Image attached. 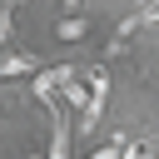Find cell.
<instances>
[{"label": "cell", "mask_w": 159, "mask_h": 159, "mask_svg": "<svg viewBox=\"0 0 159 159\" xmlns=\"http://www.w3.org/2000/svg\"><path fill=\"white\" fill-rule=\"evenodd\" d=\"M84 84H89V109L80 114V134L99 129V114H104V99H109V80H104V70H99V65H94V70H84Z\"/></svg>", "instance_id": "obj_1"}, {"label": "cell", "mask_w": 159, "mask_h": 159, "mask_svg": "<svg viewBox=\"0 0 159 159\" xmlns=\"http://www.w3.org/2000/svg\"><path fill=\"white\" fill-rule=\"evenodd\" d=\"M75 75H80L75 65H55V70H40V75H35V94H40V99H50V94H55L60 84H70Z\"/></svg>", "instance_id": "obj_2"}, {"label": "cell", "mask_w": 159, "mask_h": 159, "mask_svg": "<svg viewBox=\"0 0 159 159\" xmlns=\"http://www.w3.org/2000/svg\"><path fill=\"white\" fill-rule=\"evenodd\" d=\"M50 159H70V119L55 109V134H50Z\"/></svg>", "instance_id": "obj_3"}, {"label": "cell", "mask_w": 159, "mask_h": 159, "mask_svg": "<svg viewBox=\"0 0 159 159\" xmlns=\"http://www.w3.org/2000/svg\"><path fill=\"white\" fill-rule=\"evenodd\" d=\"M25 70L40 75V60H35V55H20V50H15V55H0V75H25Z\"/></svg>", "instance_id": "obj_4"}, {"label": "cell", "mask_w": 159, "mask_h": 159, "mask_svg": "<svg viewBox=\"0 0 159 159\" xmlns=\"http://www.w3.org/2000/svg\"><path fill=\"white\" fill-rule=\"evenodd\" d=\"M75 80H80V75H75ZM75 80L65 84V99H70V104H75V109L84 114V109H89V84H75Z\"/></svg>", "instance_id": "obj_5"}, {"label": "cell", "mask_w": 159, "mask_h": 159, "mask_svg": "<svg viewBox=\"0 0 159 159\" xmlns=\"http://www.w3.org/2000/svg\"><path fill=\"white\" fill-rule=\"evenodd\" d=\"M60 35H65V40H75V35H84V20H75V15H70V20H60Z\"/></svg>", "instance_id": "obj_6"}, {"label": "cell", "mask_w": 159, "mask_h": 159, "mask_svg": "<svg viewBox=\"0 0 159 159\" xmlns=\"http://www.w3.org/2000/svg\"><path fill=\"white\" fill-rule=\"evenodd\" d=\"M119 159H149V144H124V154Z\"/></svg>", "instance_id": "obj_7"}, {"label": "cell", "mask_w": 159, "mask_h": 159, "mask_svg": "<svg viewBox=\"0 0 159 159\" xmlns=\"http://www.w3.org/2000/svg\"><path fill=\"white\" fill-rule=\"evenodd\" d=\"M119 154H124V144H119V139H114V144H109V149H99V154H94V159H119Z\"/></svg>", "instance_id": "obj_8"}, {"label": "cell", "mask_w": 159, "mask_h": 159, "mask_svg": "<svg viewBox=\"0 0 159 159\" xmlns=\"http://www.w3.org/2000/svg\"><path fill=\"white\" fill-rule=\"evenodd\" d=\"M5 35H10V5H0V45H5Z\"/></svg>", "instance_id": "obj_9"}, {"label": "cell", "mask_w": 159, "mask_h": 159, "mask_svg": "<svg viewBox=\"0 0 159 159\" xmlns=\"http://www.w3.org/2000/svg\"><path fill=\"white\" fill-rule=\"evenodd\" d=\"M144 20H149V25H159V10H149V15H144Z\"/></svg>", "instance_id": "obj_10"}]
</instances>
